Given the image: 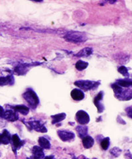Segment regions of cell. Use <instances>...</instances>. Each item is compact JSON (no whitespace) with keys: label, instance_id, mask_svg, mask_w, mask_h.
Returning a JSON list of instances; mask_svg holds the SVG:
<instances>
[{"label":"cell","instance_id":"cell-1","mask_svg":"<svg viewBox=\"0 0 132 159\" xmlns=\"http://www.w3.org/2000/svg\"><path fill=\"white\" fill-rule=\"evenodd\" d=\"M112 88L117 99L121 101H128L132 99V89H124L117 84H112Z\"/></svg>","mask_w":132,"mask_h":159},{"label":"cell","instance_id":"cell-2","mask_svg":"<svg viewBox=\"0 0 132 159\" xmlns=\"http://www.w3.org/2000/svg\"><path fill=\"white\" fill-rule=\"evenodd\" d=\"M66 41L73 43H83L87 41V37L84 33L79 31L68 32L64 37Z\"/></svg>","mask_w":132,"mask_h":159},{"label":"cell","instance_id":"cell-3","mask_svg":"<svg viewBox=\"0 0 132 159\" xmlns=\"http://www.w3.org/2000/svg\"><path fill=\"white\" fill-rule=\"evenodd\" d=\"M23 97L32 109H35L39 104V102H40L37 94L32 89H28L23 94Z\"/></svg>","mask_w":132,"mask_h":159},{"label":"cell","instance_id":"cell-4","mask_svg":"<svg viewBox=\"0 0 132 159\" xmlns=\"http://www.w3.org/2000/svg\"><path fill=\"white\" fill-rule=\"evenodd\" d=\"M74 84L81 89L85 91L93 90L99 87L100 82L91 81V80H77L74 82Z\"/></svg>","mask_w":132,"mask_h":159},{"label":"cell","instance_id":"cell-5","mask_svg":"<svg viewBox=\"0 0 132 159\" xmlns=\"http://www.w3.org/2000/svg\"><path fill=\"white\" fill-rule=\"evenodd\" d=\"M76 121L81 124V125H84L87 124L90 121V117L89 114L83 110L78 111L75 115Z\"/></svg>","mask_w":132,"mask_h":159},{"label":"cell","instance_id":"cell-6","mask_svg":"<svg viewBox=\"0 0 132 159\" xmlns=\"http://www.w3.org/2000/svg\"><path fill=\"white\" fill-rule=\"evenodd\" d=\"M57 135L63 141H70L74 139L75 135L71 131L67 130H59L57 131Z\"/></svg>","mask_w":132,"mask_h":159},{"label":"cell","instance_id":"cell-7","mask_svg":"<svg viewBox=\"0 0 132 159\" xmlns=\"http://www.w3.org/2000/svg\"><path fill=\"white\" fill-rule=\"evenodd\" d=\"M4 119L9 121H15L19 119V116L16 111L11 110V109H8L4 112L3 116H2Z\"/></svg>","mask_w":132,"mask_h":159},{"label":"cell","instance_id":"cell-8","mask_svg":"<svg viewBox=\"0 0 132 159\" xmlns=\"http://www.w3.org/2000/svg\"><path fill=\"white\" fill-rule=\"evenodd\" d=\"M29 126L30 127L35 129V131L40 133H46L47 131V129L46 127L44 125V124L41 123L39 121H33L28 122Z\"/></svg>","mask_w":132,"mask_h":159},{"label":"cell","instance_id":"cell-9","mask_svg":"<svg viewBox=\"0 0 132 159\" xmlns=\"http://www.w3.org/2000/svg\"><path fill=\"white\" fill-rule=\"evenodd\" d=\"M102 98H103V92H100L94 99V103L96 106L99 113H102L104 111V106L101 103Z\"/></svg>","mask_w":132,"mask_h":159},{"label":"cell","instance_id":"cell-10","mask_svg":"<svg viewBox=\"0 0 132 159\" xmlns=\"http://www.w3.org/2000/svg\"><path fill=\"white\" fill-rule=\"evenodd\" d=\"M32 158L34 159H44L45 154L43 152V148L38 146H35L32 148Z\"/></svg>","mask_w":132,"mask_h":159},{"label":"cell","instance_id":"cell-11","mask_svg":"<svg viewBox=\"0 0 132 159\" xmlns=\"http://www.w3.org/2000/svg\"><path fill=\"white\" fill-rule=\"evenodd\" d=\"M71 96L75 101L83 100L85 98V94L81 89H73L71 92Z\"/></svg>","mask_w":132,"mask_h":159},{"label":"cell","instance_id":"cell-12","mask_svg":"<svg viewBox=\"0 0 132 159\" xmlns=\"http://www.w3.org/2000/svg\"><path fill=\"white\" fill-rule=\"evenodd\" d=\"M12 143H13V147H14L15 149H19L23 145H24V141H21L19 137L17 135V134H15L12 136Z\"/></svg>","mask_w":132,"mask_h":159},{"label":"cell","instance_id":"cell-13","mask_svg":"<svg viewBox=\"0 0 132 159\" xmlns=\"http://www.w3.org/2000/svg\"><path fill=\"white\" fill-rule=\"evenodd\" d=\"M11 139L10 133L6 129H4L1 134V143L3 144V145H7L10 143Z\"/></svg>","mask_w":132,"mask_h":159},{"label":"cell","instance_id":"cell-14","mask_svg":"<svg viewBox=\"0 0 132 159\" xmlns=\"http://www.w3.org/2000/svg\"><path fill=\"white\" fill-rule=\"evenodd\" d=\"M93 50L91 47H85L83 49L81 50V51L76 54V57H87L90 56L91 54H92Z\"/></svg>","mask_w":132,"mask_h":159},{"label":"cell","instance_id":"cell-15","mask_svg":"<svg viewBox=\"0 0 132 159\" xmlns=\"http://www.w3.org/2000/svg\"><path fill=\"white\" fill-rule=\"evenodd\" d=\"M83 145L85 148H90L94 145V139L90 136H86L83 139Z\"/></svg>","mask_w":132,"mask_h":159},{"label":"cell","instance_id":"cell-16","mask_svg":"<svg viewBox=\"0 0 132 159\" xmlns=\"http://www.w3.org/2000/svg\"><path fill=\"white\" fill-rule=\"evenodd\" d=\"M13 108L15 111L20 113L22 114V115H24V116H27V114L29 113V108L28 107H27L26 106H24V105L15 106Z\"/></svg>","mask_w":132,"mask_h":159},{"label":"cell","instance_id":"cell-17","mask_svg":"<svg viewBox=\"0 0 132 159\" xmlns=\"http://www.w3.org/2000/svg\"><path fill=\"white\" fill-rule=\"evenodd\" d=\"M38 143L40 145V147L42 148H45V149H50L51 147L50 145V143L48 139L45 137H39L38 139Z\"/></svg>","mask_w":132,"mask_h":159},{"label":"cell","instance_id":"cell-18","mask_svg":"<svg viewBox=\"0 0 132 159\" xmlns=\"http://www.w3.org/2000/svg\"><path fill=\"white\" fill-rule=\"evenodd\" d=\"M76 131L78 133V135H79L81 139H83L84 137L87 136L88 128L86 126H77L76 127Z\"/></svg>","mask_w":132,"mask_h":159},{"label":"cell","instance_id":"cell-19","mask_svg":"<svg viewBox=\"0 0 132 159\" xmlns=\"http://www.w3.org/2000/svg\"><path fill=\"white\" fill-rule=\"evenodd\" d=\"M66 117V114L64 113H62L57 114V115L55 116H52V124H56L57 123H60L62 121H63Z\"/></svg>","mask_w":132,"mask_h":159},{"label":"cell","instance_id":"cell-20","mask_svg":"<svg viewBox=\"0 0 132 159\" xmlns=\"http://www.w3.org/2000/svg\"><path fill=\"white\" fill-rule=\"evenodd\" d=\"M131 82H132V80H128V79H126V80H118L116 81V84H118L122 88H128L130 86H131Z\"/></svg>","mask_w":132,"mask_h":159},{"label":"cell","instance_id":"cell-21","mask_svg":"<svg viewBox=\"0 0 132 159\" xmlns=\"http://www.w3.org/2000/svg\"><path fill=\"white\" fill-rule=\"evenodd\" d=\"M14 83V78L13 76H7L6 77L1 78V86L13 84Z\"/></svg>","mask_w":132,"mask_h":159},{"label":"cell","instance_id":"cell-22","mask_svg":"<svg viewBox=\"0 0 132 159\" xmlns=\"http://www.w3.org/2000/svg\"><path fill=\"white\" fill-rule=\"evenodd\" d=\"M88 66H89V63L83 61H81V60H80V61H77L75 64V68L77 70H79V71L83 70H85V68H87Z\"/></svg>","mask_w":132,"mask_h":159},{"label":"cell","instance_id":"cell-23","mask_svg":"<svg viewBox=\"0 0 132 159\" xmlns=\"http://www.w3.org/2000/svg\"><path fill=\"white\" fill-rule=\"evenodd\" d=\"M100 145L103 150H107L110 146V139L109 137H106L102 139L100 142Z\"/></svg>","mask_w":132,"mask_h":159},{"label":"cell","instance_id":"cell-24","mask_svg":"<svg viewBox=\"0 0 132 159\" xmlns=\"http://www.w3.org/2000/svg\"><path fill=\"white\" fill-rule=\"evenodd\" d=\"M118 72L121 74L122 75L128 77L130 76L129 72H128V69L126 67H125L124 66H121L118 68Z\"/></svg>","mask_w":132,"mask_h":159},{"label":"cell","instance_id":"cell-25","mask_svg":"<svg viewBox=\"0 0 132 159\" xmlns=\"http://www.w3.org/2000/svg\"><path fill=\"white\" fill-rule=\"evenodd\" d=\"M110 152L112 155H114L115 157H117L120 155V153L121 152V149H119L118 148L115 147V148H112Z\"/></svg>","mask_w":132,"mask_h":159},{"label":"cell","instance_id":"cell-26","mask_svg":"<svg viewBox=\"0 0 132 159\" xmlns=\"http://www.w3.org/2000/svg\"><path fill=\"white\" fill-rule=\"evenodd\" d=\"M126 112H127V115H128V116L132 119V107L127 108Z\"/></svg>","mask_w":132,"mask_h":159},{"label":"cell","instance_id":"cell-27","mask_svg":"<svg viewBox=\"0 0 132 159\" xmlns=\"http://www.w3.org/2000/svg\"><path fill=\"white\" fill-rule=\"evenodd\" d=\"M85 159H89V158H85Z\"/></svg>","mask_w":132,"mask_h":159},{"label":"cell","instance_id":"cell-28","mask_svg":"<svg viewBox=\"0 0 132 159\" xmlns=\"http://www.w3.org/2000/svg\"><path fill=\"white\" fill-rule=\"evenodd\" d=\"M27 159H29V158H27Z\"/></svg>","mask_w":132,"mask_h":159}]
</instances>
